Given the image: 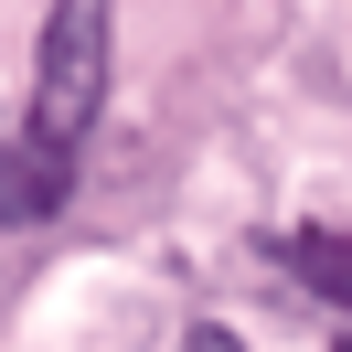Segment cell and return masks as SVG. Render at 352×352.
<instances>
[{"mask_svg": "<svg viewBox=\"0 0 352 352\" xmlns=\"http://www.w3.org/2000/svg\"><path fill=\"white\" fill-rule=\"evenodd\" d=\"M107 32H118V0H54V11H43V54H32V139L86 150L96 107H107Z\"/></svg>", "mask_w": 352, "mask_h": 352, "instance_id": "obj_1", "label": "cell"}, {"mask_svg": "<svg viewBox=\"0 0 352 352\" xmlns=\"http://www.w3.org/2000/svg\"><path fill=\"white\" fill-rule=\"evenodd\" d=\"M75 192V150H54V139H11L0 150V224H32V214H54V203Z\"/></svg>", "mask_w": 352, "mask_h": 352, "instance_id": "obj_2", "label": "cell"}, {"mask_svg": "<svg viewBox=\"0 0 352 352\" xmlns=\"http://www.w3.org/2000/svg\"><path fill=\"white\" fill-rule=\"evenodd\" d=\"M278 267L309 288V299L352 309V235H331V224H299V235H278Z\"/></svg>", "mask_w": 352, "mask_h": 352, "instance_id": "obj_3", "label": "cell"}, {"mask_svg": "<svg viewBox=\"0 0 352 352\" xmlns=\"http://www.w3.org/2000/svg\"><path fill=\"white\" fill-rule=\"evenodd\" d=\"M182 352H245V342H235L224 320H192V331H182Z\"/></svg>", "mask_w": 352, "mask_h": 352, "instance_id": "obj_4", "label": "cell"}, {"mask_svg": "<svg viewBox=\"0 0 352 352\" xmlns=\"http://www.w3.org/2000/svg\"><path fill=\"white\" fill-rule=\"evenodd\" d=\"M342 352H352V342H342Z\"/></svg>", "mask_w": 352, "mask_h": 352, "instance_id": "obj_5", "label": "cell"}]
</instances>
